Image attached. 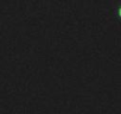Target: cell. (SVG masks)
<instances>
[{
    "label": "cell",
    "mask_w": 121,
    "mask_h": 114,
    "mask_svg": "<svg viewBox=\"0 0 121 114\" xmlns=\"http://www.w3.org/2000/svg\"><path fill=\"white\" fill-rule=\"evenodd\" d=\"M120 16H121V10H120Z\"/></svg>",
    "instance_id": "6da1fadb"
}]
</instances>
